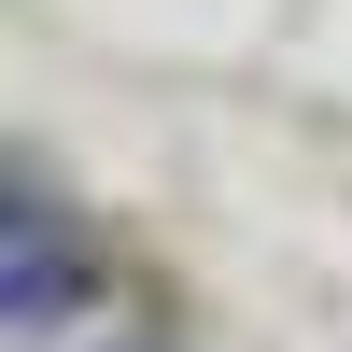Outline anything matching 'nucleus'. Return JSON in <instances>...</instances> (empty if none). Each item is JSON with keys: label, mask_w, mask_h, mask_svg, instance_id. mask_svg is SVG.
Listing matches in <instances>:
<instances>
[{"label": "nucleus", "mask_w": 352, "mask_h": 352, "mask_svg": "<svg viewBox=\"0 0 352 352\" xmlns=\"http://www.w3.org/2000/svg\"><path fill=\"white\" fill-rule=\"evenodd\" d=\"M99 254L71 240V212L56 197H14L0 212V338L14 352H43V338H71V324H99Z\"/></svg>", "instance_id": "obj_1"}]
</instances>
